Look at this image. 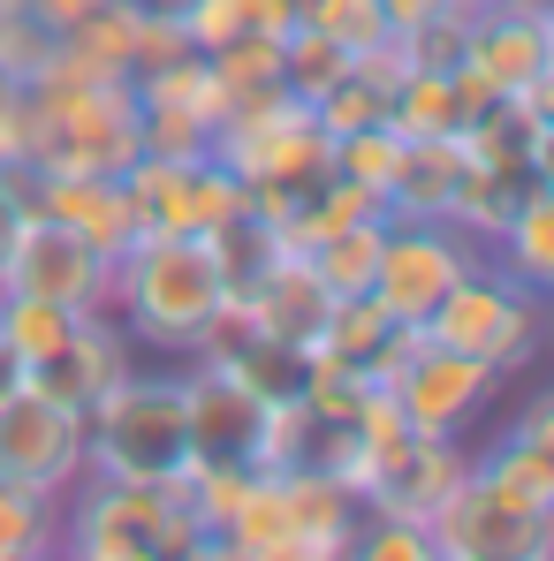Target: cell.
I'll return each mask as SVG.
<instances>
[{
	"instance_id": "6da1fadb",
	"label": "cell",
	"mask_w": 554,
	"mask_h": 561,
	"mask_svg": "<svg viewBox=\"0 0 554 561\" xmlns=\"http://www.w3.org/2000/svg\"><path fill=\"white\" fill-rule=\"evenodd\" d=\"M236 304V280L221 266L213 236H137L122 259H114V319L137 350H160V357H197L205 334L228 319Z\"/></svg>"
},
{
	"instance_id": "7a4b0ae2",
	"label": "cell",
	"mask_w": 554,
	"mask_h": 561,
	"mask_svg": "<svg viewBox=\"0 0 554 561\" xmlns=\"http://www.w3.org/2000/svg\"><path fill=\"white\" fill-rule=\"evenodd\" d=\"M31 99V160L23 175H129L145 152V106L122 77H84L61 54L23 84Z\"/></svg>"
},
{
	"instance_id": "3957f363",
	"label": "cell",
	"mask_w": 554,
	"mask_h": 561,
	"mask_svg": "<svg viewBox=\"0 0 554 561\" xmlns=\"http://www.w3.org/2000/svg\"><path fill=\"white\" fill-rule=\"evenodd\" d=\"M61 554H77V561H190V554H213V539L190 516L183 485H137V478L84 470L61 493Z\"/></svg>"
},
{
	"instance_id": "277c9868",
	"label": "cell",
	"mask_w": 554,
	"mask_h": 561,
	"mask_svg": "<svg viewBox=\"0 0 554 561\" xmlns=\"http://www.w3.org/2000/svg\"><path fill=\"white\" fill-rule=\"evenodd\" d=\"M190 456V402L183 373H129L99 402H84V470L99 478H137V485H176Z\"/></svg>"
},
{
	"instance_id": "5b68a950",
	"label": "cell",
	"mask_w": 554,
	"mask_h": 561,
	"mask_svg": "<svg viewBox=\"0 0 554 561\" xmlns=\"http://www.w3.org/2000/svg\"><path fill=\"white\" fill-rule=\"evenodd\" d=\"M426 342L463 350L478 365H494L501 379H524L547 350V296L524 288L517 274H501L494 259H478L471 274L426 311Z\"/></svg>"
},
{
	"instance_id": "8992f818",
	"label": "cell",
	"mask_w": 554,
	"mask_h": 561,
	"mask_svg": "<svg viewBox=\"0 0 554 561\" xmlns=\"http://www.w3.org/2000/svg\"><path fill=\"white\" fill-rule=\"evenodd\" d=\"M372 379H387L395 387V402H403V417H410V433H471L501 394H509V379L494 373V365H478V357H463V350H441V342H426V327H395L387 334V350L372 357Z\"/></svg>"
},
{
	"instance_id": "52a82bcc",
	"label": "cell",
	"mask_w": 554,
	"mask_h": 561,
	"mask_svg": "<svg viewBox=\"0 0 554 561\" xmlns=\"http://www.w3.org/2000/svg\"><path fill=\"white\" fill-rule=\"evenodd\" d=\"M426 539H433V561H547L554 508L517 501L494 470H478V456H471V470L433 501Z\"/></svg>"
},
{
	"instance_id": "ba28073f",
	"label": "cell",
	"mask_w": 554,
	"mask_h": 561,
	"mask_svg": "<svg viewBox=\"0 0 554 561\" xmlns=\"http://www.w3.org/2000/svg\"><path fill=\"white\" fill-rule=\"evenodd\" d=\"M0 478L61 501L84 478V410L31 379L0 387Z\"/></svg>"
},
{
	"instance_id": "9c48e42d",
	"label": "cell",
	"mask_w": 554,
	"mask_h": 561,
	"mask_svg": "<svg viewBox=\"0 0 554 561\" xmlns=\"http://www.w3.org/2000/svg\"><path fill=\"white\" fill-rule=\"evenodd\" d=\"M486 251L449 228V220H387V243H380V274H372V304L395 319V327H426V311L456 288Z\"/></svg>"
},
{
	"instance_id": "30bf717a",
	"label": "cell",
	"mask_w": 554,
	"mask_h": 561,
	"mask_svg": "<svg viewBox=\"0 0 554 561\" xmlns=\"http://www.w3.org/2000/svg\"><path fill=\"white\" fill-rule=\"evenodd\" d=\"M463 61L501 99H554V15L547 0L463 8Z\"/></svg>"
},
{
	"instance_id": "8fae6325",
	"label": "cell",
	"mask_w": 554,
	"mask_h": 561,
	"mask_svg": "<svg viewBox=\"0 0 554 561\" xmlns=\"http://www.w3.org/2000/svg\"><path fill=\"white\" fill-rule=\"evenodd\" d=\"M463 470H471V448H463L456 433H403V440H387V448H372V456L350 463V493L365 501L372 516L426 524L433 501L456 485Z\"/></svg>"
},
{
	"instance_id": "7c38bea8",
	"label": "cell",
	"mask_w": 554,
	"mask_h": 561,
	"mask_svg": "<svg viewBox=\"0 0 554 561\" xmlns=\"http://www.w3.org/2000/svg\"><path fill=\"white\" fill-rule=\"evenodd\" d=\"M0 288H23V296H46V304H69V311H114V259L92 251L84 236H69L54 213L31 205L23 236H15V259Z\"/></svg>"
},
{
	"instance_id": "4fadbf2b",
	"label": "cell",
	"mask_w": 554,
	"mask_h": 561,
	"mask_svg": "<svg viewBox=\"0 0 554 561\" xmlns=\"http://www.w3.org/2000/svg\"><path fill=\"white\" fill-rule=\"evenodd\" d=\"M327 304H335V296L319 288V274H312L296 251H267L251 274L236 280V304H228V311H236L259 342H281V350H296V357H304V350L319 342Z\"/></svg>"
},
{
	"instance_id": "5bb4252c",
	"label": "cell",
	"mask_w": 554,
	"mask_h": 561,
	"mask_svg": "<svg viewBox=\"0 0 554 561\" xmlns=\"http://www.w3.org/2000/svg\"><path fill=\"white\" fill-rule=\"evenodd\" d=\"M31 205L54 213L69 236H84L92 251L122 259L137 236H145V213L122 175H31Z\"/></svg>"
},
{
	"instance_id": "9a60e30c",
	"label": "cell",
	"mask_w": 554,
	"mask_h": 561,
	"mask_svg": "<svg viewBox=\"0 0 554 561\" xmlns=\"http://www.w3.org/2000/svg\"><path fill=\"white\" fill-rule=\"evenodd\" d=\"M129 365H137V342L122 334V319H114V311H84V319H77V334H69L38 373H23V379L84 410V402H99V394L129 373Z\"/></svg>"
},
{
	"instance_id": "2e32d148",
	"label": "cell",
	"mask_w": 554,
	"mask_h": 561,
	"mask_svg": "<svg viewBox=\"0 0 554 561\" xmlns=\"http://www.w3.org/2000/svg\"><path fill=\"white\" fill-rule=\"evenodd\" d=\"M463 152L456 137H403V168L387 183V220H449V197H456Z\"/></svg>"
},
{
	"instance_id": "e0dca14e",
	"label": "cell",
	"mask_w": 554,
	"mask_h": 561,
	"mask_svg": "<svg viewBox=\"0 0 554 561\" xmlns=\"http://www.w3.org/2000/svg\"><path fill=\"white\" fill-rule=\"evenodd\" d=\"M532 183H547V175H524V168H478V160H463L456 197H449V228H463L478 251H494V236L509 228L517 197H524Z\"/></svg>"
},
{
	"instance_id": "ac0fdd59",
	"label": "cell",
	"mask_w": 554,
	"mask_h": 561,
	"mask_svg": "<svg viewBox=\"0 0 554 561\" xmlns=\"http://www.w3.org/2000/svg\"><path fill=\"white\" fill-rule=\"evenodd\" d=\"M494 266L501 274H517L524 288H554V183H532L517 197V213H509V228L494 236Z\"/></svg>"
},
{
	"instance_id": "d6986e66",
	"label": "cell",
	"mask_w": 554,
	"mask_h": 561,
	"mask_svg": "<svg viewBox=\"0 0 554 561\" xmlns=\"http://www.w3.org/2000/svg\"><path fill=\"white\" fill-rule=\"evenodd\" d=\"M77 319H84V311H69V304L23 296V288H0V342H8L15 373H38V365L77 334Z\"/></svg>"
},
{
	"instance_id": "ffe728a7",
	"label": "cell",
	"mask_w": 554,
	"mask_h": 561,
	"mask_svg": "<svg viewBox=\"0 0 554 561\" xmlns=\"http://www.w3.org/2000/svg\"><path fill=\"white\" fill-rule=\"evenodd\" d=\"M387 334H395V319H387L372 296H335V304H327V319H319V342H312L304 357H319V365H350V373H372V357L387 350Z\"/></svg>"
},
{
	"instance_id": "44dd1931",
	"label": "cell",
	"mask_w": 554,
	"mask_h": 561,
	"mask_svg": "<svg viewBox=\"0 0 554 561\" xmlns=\"http://www.w3.org/2000/svg\"><path fill=\"white\" fill-rule=\"evenodd\" d=\"M387 129L395 137H456L463 106H456L449 69H403L395 92H387Z\"/></svg>"
},
{
	"instance_id": "7402d4cb",
	"label": "cell",
	"mask_w": 554,
	"mask_h": 561,
	"mask_svg": "<svg viewBox=\"0 0 554 561\" xmlns=\"http://www.w3.org/2000/svg\"><path fill=\"white\" fill-rule=\"evenodd\" d=\"M296 15L281 8V0H190L183 8V31L197 54H221V46H236V38H281Z\"/></svg>"
},
{
	"instance_id": "603a6c76",
	"label": "cell",
	"mask_w": 554,
	"mask_h": 561,
	"mask_svg": "<svg viewBox=\"0 0 554 561\" xmlns=\"http://www.w3.org/2000/svg\"><path fill=\"white\" fill-rule=\"evenodd\" d=\"M380 243H387V220H358V228H335L327 243H312V251H304V266L319 274L327 296H372Z\"/></svg>"
},
{
	"instance_id": "cb8c5ba5",
	"label": "cell",
	"mask_w": 554,
	"mask_h": 561,
	"mask_svg": "<svg viewBox=\"0 0 554 561\" xmlns=\"http://www.w3.org/2000/svg\"><path fill=\"white\" fill-rule=\"evenodd\" d=\"M137 99H152V106H183V114H197L205 129H221V114L236 106V99L221 92V77H213V61L190 46V54H176V61H160V69H145L137 77Z\"/></svg>"
},
{
	"instance_id": "d4e9b609",
	"label": "cell",
	"mask_w": 554,
	"mask_h": 561,
	"mask_svg": "<svg viewBox=\"0 0 554 561\" xmlns=\"http://www.w3.org/2000/svg\"><path fill=\"white\" fill-rule=\"evenodd\" d=\"M61 554V501L0 478V561H54Z\"/></svg>"
},
{
	"instance_id": "484cf974",
	"label": "cell",
	"mask_w": 554,
	"mask_h": 561,
	"mask_svg": "<svg viewBox=\"0 0 554 561\" xmlns=\"http://www.w3.org/2000/svg\"><path fill=\"white\" fill-rule=\"evenodd\" d=\"M478 470H494L517 501H532V508H554V448H532V440H509V433H494V448L478 456Z\"/></svg>"
},
{
	"instance_id": "4316f807",
	"label": "cell",
	"mask_w": 554,
	"mask_h": 561,
	"mask_svg": "<svg viewBox=\"0 0 554 561\" xmlns=\"http://www.w3.org/2000/svg\"><path fill=\"white\" fill-rule=\"evenodd\" d=\"M395 168H403V137H395L387 122H372V129H350V137H335V175L365 183L372 197H387Z\"/></svg>"
},
{
	"instance_id": "83f0119b",
	"label": "cell",
	"mask_w": 554,
	"mask_h": 561,
	"mask_svg": "<svg viewBox=\"0 0 554 561\" xmlns=\"http://www.w3.org/2000/svg\"><path fill=\"white\" fill-rule=\"evenodd\" d=\"M296 23H312V31L335 38L342 54H365V46H380V38H395L387 15H380V0H312Z\"/></svg>"
},
{
	"instance_id": "f1b7e54d",
	"label": "cell",
	"mask_w": 554,
	"mask_h": 561,
	"mask_svg": "<svg viewBox=\"0 0 554 561\" xmlns=\"http://www.w3.org/2000/svg\"><path fill=\"white\" fill-rule=\"evenodd\" d=\"M205 61H213V77H221L228 99H251V92H274L281 84V38H236V46L205 54Z\"/></svg>"
},
{
	"instance_id": "f546056e",
	"label": "cell",
	"mask_w": 554,
	"mask_h": 561,
	"mask_svg": "<svg viewBox=\"0 0 554 561\" xmlns=\"http://www.w3.org/2000/svg\"><path fill=\"white\" fill-rule=\"evenodd\" d=\"M145 106V152L137 160H197V152H213V129L183 114V106H152V99H137Z\"/></svg>"
},
{
	"instance_id": "4dcf8cb0",
	"label": "cell",
	"mask_w": 554,
	"mask_h": 561,
	"mask_svg": "<svg viewBox=\"0 0 554 561\" xmlns=\"http://www.w3.org/2000/svg\"><path fill=\"white\" fill-rule=\"evenodd\" d=\"M350 554H365V561H433V539H426V524H410V516H372L365 508Z\"/></svg>"
},
{
	"instance_id": "1f68e13d",
	"label": "cell",
	"mask_w": 554,
	"mask_h": 561,
	"mask_svg": "<svg viewBox=\"0 0 554 561\" xmlns=\"http://www.w3.org/2000/svg\"><path fill=\"white\" fill-rule=\"evenodd\" d=\"M395 46H403V69H456L463 61V8L418 23V31H403Z\"/></svg>"
},
{
	"instance_id": "d6a6232c",
	"label": "cell",
	"mask_w": 554,
	"mask_h": 561,
	"mask_svg": "<svg viewBox=\"0 0 554 561\" xmlns=\"http://www.w3.org/2000/svg\"><path fill=\"white\" fill-rule=\"evenodd\" d=\"M46 54H54V31H46L31 8H0V61H8L23 84L46 69Z\"/></svg>"
},
{
	"instance_id": "836d02e7",
	"label": "cell",
	"mask_w": 554,
	"mask_h": 561,
	"mask_svg": "<svg viewBox=\"0 0 554 561\" xmlns=\"http://www.w3.org/2000/svg\"><path fill=\"white\" fill-rule=\"evenodd\" d=\"M31 160V99H23V77L0 61V168H23Z\"/></svg>"
},
{
	"instance_id": "e575fe53",
	"label": "cell",
	"mask_w": 554,
	"mask_h": 561,
	"mask_svg": "<svg viewBox=\"0 0 554 561\" xmlns=\"http://www.w3.org/2000/svg\"><path fill=\"white\" fill-rule=\"evenodd\" d=\"M23 220H31V175H23V168H0V280H8V259H15Z\"/></svg>"
},
{
	"instance_id": "d590c367",
	"label": "cell",
	"mask_w": 554,
	"mask_h": 561,
	"mask_svg": "<svg viewBox=\"0 0 554 561\" xmlns=\"http://www.w3.org/2000/svg\"><path fill=\"white\" fill-rule=\"evenodd\" d=\"M509 440H532V448H554V394H524V410L501 425Z\"/></svg>"
},
{
	"instance_id": "8d00e7d4",
	"label": "cell",
	"mask_w": 554,
	"mask_h": 561,
	"mask_svg": "<svg viewBox=\"0 0 554 561\" xmlns=\"http://www.w3.org/2000/svg\"><path fill=\"white\" fill-rule=\"evenodd\" d=\"M456 0H380V15H387V31L403 38V31H418V23H433V15H449Z\"/></svg>"
},
{
	"instance_id": "74e56055",
	"label": "cell",
	"mask_w": 554,
	"mask_h": 561,
	"mask_svg": "<svg viewBox=\"0 0 554 561\" xmlns=\"http://www.w3.org/2000/svg\"><path fill=\"white\" fill-rule=\"evenodd\" d=\"M23 8H31L46 31H69L77 15H92V8H106V0H23Z\"/></svg>"
},
{
	"instance_id": "f35d334b",
	"label": "cell",
	"mask_w": 554,
	"mask_h": 561,
	"mask_svg": "<svg viewBox=\"0 0 554 561\" xmlns=\"http://www.w3.org/2000/svg\"><path fill=\"white\" fill-rule=\"evenodd\" d=\"M129 8H145V15H183L190 0H129Z\"/></svg>"
},
{
	"instance_id": "ab89813d",
	"label": "cell",
	"mask_w": 554,
	"mask_h": 561,
	"mask_svg": "<svg viewBox=\"0 0 554 561\" xmlns=\"http://www.w3.org/2000/svg\"><path fill=\"white\" fill-rule=\"evenodd\" d=\"M281 8H289V15H304V8H312V0H281Z\"/></svg>"
},
{
	"instance_id": "60d3db41",
	"label": "cell",
	"mask_w": 554,
	"mask_h": 561,
	"mask_svg": "<svg viewBox=\"0 0 554 561\" xmlns=\"http://www.w3.org/2000/svg\"><path fill=\"white\" fill-rule=\"evenodd\" d=\"M456 8H486V0H456Z\"/></svg>"
},
{
	"instance_id": "b9f144b4",
	"label": "cell",
	"mask_w": 554,
	"mask_h": 561,
	"mask_svg": "<svg viewBox=\"0 0 554 561\" xmlns=\"http://www.w3.org/2000/svg\"><path fill=\"white\" fill-rule=\"evenodd\" d=\"M0 8H23V0H0Z\"/></svg>"
}]
</instances>
